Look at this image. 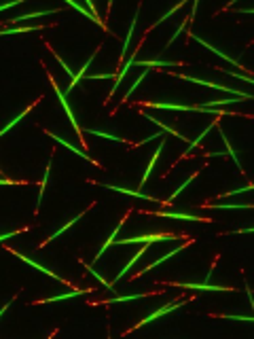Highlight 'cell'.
Returning <instances> with one entry per match:
<instances>
[{
    "mask_svg": "<svg viewBox=\"0 0 254 339\" xmlns=\"http://www.w3.org/2000/svg\"><path fill=\"white\" fill-rule=\"evenodd\" d=\"M195 176H197V172H193V174H190V176L187 178V181H182V182H180V184H178V187H176V191H174V193H171V195H169V197H168V200H165V202H169V203H171V202H174V200H176V197H178V195H180V193H182V191H184V189H187V187H189V184H190V182H193V181H195Z\"/></svg>",
    "mask_w": 254,
    "mask_h": 339,
    "instance_id": "30",
    "label": "cell"
},
{
    "mask_svg": "<svg viewBox=\"0 0 254 339\" xmlns=\"http://www.w3.org/2000/svg\"><path fill=\"white\" fill-rule=\"evenodd\" d=\"M87 134H91V136H98V138H104L108 140V142H114V144H123L125 140L121 138V136H114V134H108L104 130H100V127H89V130H85Z\"/></svg>",
    "mask_w": 254,
    "mask_h": 339,
    "instance_id": "20",
    "label": "cell"
},
{
    "mask_svg": "<svg viewBox=\"0 0 254 339\" xmlns=\"http://www.w3.org/2000/svg\"><path fill=\"white\" fill-rule=\"evenodd\" d=\"M91 291L93 289H76V291H70V293H62V295H55V297H49V299H41L38 305H49V303H55V301H66V299L85 295V293H91Z\"/></svg>",
    "mask_w": 254,
    "mask_h": 339,
    "instance_id": "13",
    "label": "cell"
},
{
    "mask_svg": "<svg viewBox=\"0 0 254 339\" xmlns=\"http://www.w3.org/2000/svg\"><path fill=\"white\" fill-rule=\"evenodd\" d=\"M60 9H47V11H34V13H25V15H19V17H13L11 19V25H19L21 22H28V19H36V17H47V15H53Z\"/></svg>",
    "mask_w": 254,
    "mask_h": 339,
    "instance_id": "15",
    "label": "cell"
},
{
    "mask_svg": "<svg viewBox=\"0 0 254 339\" xmlns=\"http://www.w3.org/2000/svg\"><path fill=\"white\" fill-rule=\"evenodd\" d=\"M44 134H47V136H51V138H53L55 142H60L62 146H66V149H68L70 153H74L76 157H81V159H85V161H89V163H93V165H98V168H102V165H100L98 161H95V159H91V157L87 155V153H83V151L79 149V146H74V144H70L68 140H64V138L60 136V134H55V132H51V130H44Z\"/></svg>",
    "mask_w": 254,
    "mask_h": 339,
    "instance_id": "7",
    "label": "cell"
},
{
    "mask_svg": "<svg viewBox=\"0 0 254 339\" xmlns=\"http://www.w3.org/2000/svg\"><path fill=\"white\" fill-rule=\"evenodd\" d=\"M144 119H148V121H150V123H155V125H159V127H161V130H163V132H168V134H169V136H176L178 140H182V142H184V140H187V136H182V134H180V132H178V130H174V127H169V125H165V123H161V121H159V119H155V117H152V114H146V113H144Z\"/></svg>",
    "mask_w": 254,
    "mask_h": 339,
    "instance_id": "25",
    "label": "cell"
},
{
    "mask_svg": "<svg viewBox=\"0 0 254 339\" xmlns=\"http://www.w3.org/2000/svg\"><path fill=\"white\" fill-rule=\"evenodd\" d=\"M41 32L42 25H15V28H6L0 30V36H11V34H25V32Z\"/></svg>",
    "mask_w": 254,
    "mask_h": 339,
    "instance_id": "23",
    "label": "cell"
},
{
    "mask_svg": "<svg viewBox=\"0 0 254 339\" xmlns=\"http://www.w3.org/2000/svg\"><path fill=\"white\" fill-rule=\"evenodd\" d=\"M216 123H218V119H214V121H212V123H210V125L206 127V130H203V132L199 134V136H197V140H193V142H190V144H189V149H187V153H190V151H193V149H195V146H199V144L203 142V140H206V136H208V134H210V132H212V130H214V125H216Z\"/></svg>",
    "mask_w": 254,
    "mask_h": 339,
    "instance_id": "28",
    "label": "cell"
},
{
    "mask_svg": "<svg viewBox=\"0 0 254 339\" xmlns=\"http://www.w3.org/2000/svg\"><path fill=\"white\" fill-rule=\"evenodd\" d=\"M25 229H17V231H9V233H0V244L2 242H6V240H11V238H17L19 233H23Z\"/></svg>",
    "mask_w": 254,
    "mask_h": 339,
    "instance_id": "38",
    "label": "cell"
},
{
    "mask_svg": "<svg viewBox=\"0 0 254 339\" xmlns=\"http://www.w3.org/2000/svg\"><path fill=\"white\" fill-rule=\"evenodd\" d=\"M182 81H187V83H195V85H203V87H212L216 89V91H227V93H231L233 98H244V100H250L252 95L250 93H246V91H239V89H233V87H229V85H222V83H214V81H206V79H199V76H190V74H178Z\"/></svg>",
    "mask_w": 254,
    "mask_h": 339,
    "instance_id": "1",
    "label": "cell"
},
{
    "mask_svg": "<svg viewBox=\"0 0 254 339\" xmlns=\"http://www.w3.org/2000/svg\"><path fill=\"white\" fill-rule=\"evenodd\" d=\"M138 13H140V9H136V15H133V17H131L129 30H127V36H125V41H123V51H121V57H123V55L127 53V49H129V45H131L133 32H136V23H138Z\"/></svg>",
    "mask_w": 254,
    "mask_h": 339,
    "instance_id": "27",
    "label": "cell"
},
{
    "mask_svg": "<svg viewBox=\"0 0 254 339\" xmlns=\"http://www.w3.org/2000/svg\"><path fill=\"white\" fill-rule=\"evenodd\" d=\"M142 106H148V108H161V111H197V106L193 104H180V102H140Z\"/></svg>",
    "mask_w": 254,
    "mask_h": 339,
    "instance_id": "9",
    "label": "cell"
},
{
    "mask_svg": "<svg viewBox=\"0 0 254 339\" xmlns=\"http://www.w3.org/2000/svg\"><path fill=\"white\" fill-rule=\"evenodd\" d=\"M182 4H184V2H180V4H176V6H171V9H169V11H165V13H163V15H161V17H159V19H157V22H155V23H152V28H157V25H159V23H163V22H165V19H169V17H171V15H174V13H176L178 9H180V6H182Z\"/></svg>",
    "mask_w": 254,
    "mask_h": 339,
    "instance_id": "35",
    "label": "cell"
},
{
    "mask_svg": "<svg viewBox=\"0 0 254 339\" xmlns=\"http://www.w3.org/2000/svg\"><path fill=\"white\" fill-rule=\"evenodd\" d=\"M163 146H165V142H161L159 144V149L152 153V157H150V161H148V165H146V172H144V176H142V181H140V187H144L146 184V181H148V176L152 174V170H155V165H157V159H159V155H161V151H163Z\"/></svg>",
    "mask_w": 254,
    "mask_h": 339,
    "instance_id": "21",
    "label": "cell"
},
{
    "mask_svg": "<svg viewBox=\"0 0 254 339\" xmlns=\"http://www.w3.org/2000/svg\"><path fill=\"white\" fill-rule=\"evenodd\" d=\"M148 70H150V68H146V70H144V72H142V74H140V76H138V79H136V81H133V83H131V87H129V89H127V93L123 95V102H127V100H129V98H131V95H133V93H136V89L140 87V83H142V81H144V76H146V74H148Z\"/></svg>",
    "mask_w": 254,
    "mask_h": 339,
    "instance_id": "34",
    "label": "cell"
},
{
    "mask_svg": "<svg viewBox=\"0 0 254 339\" xmlns=\"http://www.w3.org/2000/svg\"><path fill=\"white\" fill-rule=\"evenodd\" d=\"M83 263H85V261H83ZM85 270H87V271H91V276H93L95 280H98V282H100L102 286H104L106 291H112V284H110V282H106V280H104V276H102V273H100L98 270H95V267H91L89 263H85Z\"/></svg>",
    "mask_w": 254,
    "mask_h": 339,
    "instance_id": "33",
    "label": "cell"
},
{
    "mask_svg": "<svg viewBox=\"0 0 254 339\" xmlns=\"http://www.w3.org/2000/svg\"><path fill=\"white\" fill-rule=\"evenodd\" d=\"M13 181H9V178H0V187H13Z\"/></svg>",
    "mask_w": 254,
    "mask_h": 339,
    "instance_id": "43",
    "label": "cell"
},
{
    "mask_svg": "<svg viewBox=\"0 0 254 339\" xmlns=\"http://www.w3.org/2000/svg\"><path fill=\"white\" fill-rule=\"evenodd\" d=\"M180 240L171 233H148V235H133V238H121L119 244H157V242H174Z\"/></svg>",
    "mask_w": 254,
    "mask_h": 339,
    "instance_id": "2",
    "label": "cell"
},
{
    "mask_svg": "<svg viewBox=\"0 0 254 339\" xmlns=\"http://www.w3.org/2000/svg\"><path fill=\"white\" fill-rule=\"evenodd\" d=\"M49 79H51V87L55 89L57 98H60L62 106H64V111H66V114H68V121H70V125H72L74 130H76V134H81V125H79V121H76V117H74V113H72V106H70V102L66 100V95H64V91L60 89V85H55V79H53V76L49 74Z\"/></svg>",
    "mask_w": 254,
    "mask_h": 339,
    "instance_id": "6",
    "label": "cell"
},
{
    "mask_svg": "<svg viewBox=\"0 0 254 339\" xmlns=\"http://www.w3.org/2000/svg\"><path fill=\"white\" fill-rule=\"evenodd\" d=\"M157 216L169 221H190V223H212V219L208 216H199V214H189V212H157Z\"/></svg>",
    "mask_w": 254,
    "mask_h": 339,
    "instance_id": "10",
    "label": "cell"
},
{
    "mask_svg": "<svg viewBox=\"0 0 254 339\" xmlns=\"http://www.w3.org/2000/svg\"><path fill=\"white\" fill-rule=\"evenodd\" d=\"M123 225H125V223H123V221H119V225H117V227H114V229H112L110 238H108V240L104 242V244H102V248H100V250H98V254H95V261H100V259H102V254H104V252H106V248L114 244V238H117V235H119V231H121V229H123Z\"/></svg>",
    "mask_w": 254,
    "mask_h": 339,
    "instance_id": "26",
    "label": "cell"
},
{
    "mask_svg": "<svg viewBox=\"0 0 254 339\" xmlns=\"http://www.w3.org/2000/svg\"><path fill=\"white\" fill-rule=\"evenodd\" d=\"M193 38H195V41H197V43H199V45H201V47H203V49H208V51H212V53H214V55H218V57H220V60H225V62H229V64H233V66H237V68H244V66H241V64H239L237 60H235V57H229V55L225 53V51L216 49V47H214V45H210L208 41H203V38H201L199 34H193Z\"/></svg>",
    "mask_w": 254,
    "mask_h": 339,
    "instance_id": "12",
    "label": "cell"
},
{
    "mask_svg": "<svg viewBox=\"0 0 254 339\" xmlns=\"http://www.w3.org/2000/svg\"><path fill=\"white\" fill-rule=\"evenodd\" d=\"M13 254H15V257L17 259H21L23 261V263H28L30 267H34V270L36 271H41V273H44V276H47V278H53V280H57V282H62V284H68V280H64L62 276H60V273H57V271H53V270H49V267H44L42 263H38V261H34V259H30L28 257V254H23V252H19V250H11Z\"/></svg>",
    "mask_w": 254,
    "mask_h": 339,
    "instance_id": "3",
    "label": "cell"
},
{
    "mask_svg": "<svg viewBox=\"0 0 254 339\" xmlns=\"http://www.w3.org/2000/svg\"><path fill=\"white\" fill-rule=\"evenodd\" d=\"M66 4H68V6H72V9H76V11H79V13H81V15H83V17L91 19V22H93V23H98V25H104V22H102V17H100V15H93V13H89V11L85 9V6H83V4H79V2H74V0H66Z\"/></svg>",
    "mask_w": 254,
    "mask_h": 339,
    "instance_id": "22",
    "label": "cell"
},
{
    "mask_svg": "<svg viewBox=\"0 0 254 339\" xmlns=\"http://www.w3.org/2000/svg\"><path fill=\"white\" fill-rule=\"evenodd\" d=\"M89 79H102V81H106V79H117V74H112V72H102V74H89Z\"/></svg>",
    "mask_w": 254,
    "mask_h": 339,
    "instance_id": "40",
    "label": "cell"
},
{
    "mask_svg": "<svg viewBox=\"0 0 254 339\" xmlns=\"http://www.w3.org/2000/svg\"><path fill=\"white\" fill-rule=\"evenodd\" d=\"M206 208L212 210H237V208H252V203H206Z\"/></svg>",
    "mask_w": 254,
    "mask_h": 339,
    "instance_id": "29",
    "label": "cell"
},
{
    "mask_svg": "<svg viewBox=\"0 0 254 339\" xmlns=\"http://www.w3.org/2000/svg\"><path fill=\"white\" fill-rule=\"evenodd\" d=\"M17 4H21V0H13V2L0 4V13H2V11H6V9H11V6H17Z\"/></svg>",
    "mask_w": 254,
    "mask_h": 339,
    "instance_id": "41",
    "label": "cell"
},
{
    "mask_svg": "<svg viewBox=\"0 0 254 339\" xmlns=\"http://www.w3.org/2000/svg\"><path fill=\"white\" fill-rule=\"evenodd\" d=\"M36 104H38V102H30V106H25V108H23V111H21V113H19V114H17V117H15V119H13V121H11V123H6V125L2 127V130H0V138H2V136H4V134H6V132H11V130H13V127H15L17 123H21V121L25 119V114H28V113H30V111H32V108H34Z\"/></svg>",
    "mask_w": 254,
    "mask_h": 339,
    "instance_id": "18",
    "label": "cell"
},
{
    "mask_svg": "<svg viewBox=\"0 0 254 339\" xmlns=\"http://www.w3.org/2000/svg\"><path fill=\"white\" fill-rule=\"evenodd\" d=\"M51 168H53V157L47 161V170H44V176H42V182H41V191H38V202H42L44 189H47V182H49V176H51Z\"/></svg>",
    "mask_w": 254,
    "mask_h": 339,
    "instance_id": "32",
    "label": "cell"
},
{
    "mask_svg": "<svg viewBox=\"0 0 254 339\" xmlns=\"http://www.w3.org/2000/svg\"><path fill=\"white\" fill-rule=\"evenodd\" d=\"M187 246H189V242H187V244H180V246H176V248H174V250L165 252V254H163V257H159L157 261H152V263H150V265H146V267H144V270H142V271H140V273H138V276H136V278H140V276H144V273H148V271H152V270H155V267H159V265H161V263H165V261L174 259V257H176V254H178V252H182V250H184V248H187Z\"/></svg>",
    "mask_w": 254,
    "mask_h": 339,
    "instance_id": "11",
    "label": "cell"
},
{
    "mask_svg": "<svg viewBox=\"0 0 254 339\" xmlns=\"http://www.w3.org/2000/svg\"><path fill=\"white\" fill-rule=\"evenodd\" d=\"M98 51H102V47H98V49H95V51H93V53H91V55H89V60L85 62V66H83V68L79 70V72H76V74H74V79H72V81H70V85H68V93H70V91H72V89H74L76 85H79V83H81V79H85L87 70H89V66H91L93 57H95V55H98Z\"/></svg>",
    "mask_w": 254,
    "mask_h": 339,
    "instance_id": "14",
    "label": "cell"
},
{
    "mask_svg": "<svg viewBox=\"0 0 254 339\" xmlns=\"http://www.w3.org/2000/svg\"><path fill=\"white\" fill-rule=\"evenodd\" d=\"M136 66H146V68H178L180 64L178 62H168V60H136Z\"/></svg>",
    "mask_w": 254,
    "mask_h": 339,
    "instance_id": "16",
    "label": "cell"
},
{
    "mask_svg": "<svg viewBox=\"0 0 254 339\" xmlns=\"http://www.w3.org/2000/svg\"><path fill=\"white\" fill-rule=\"evenodd\" d=\"M83 216H85V212H81L79 216H74V219H70V221L66 223V225H62V227H60V229H57V231H55V233H51V235H49V238H47V240H44V242H42V246H47V244H51V242H55V240H57V238H60V235H62V233H66V231H68V229H70V227H72V225H74V223H76V221H81V219H83Z\"/></svg>",
    "mask_w": 254,
    "mask_h": 339,
    "instance_id": "19",
    "label": "cell"
},
{
    "mask_svg": "<svg viewBox=\"0 0 254 339\" xmlns=\"http://www.w3.org/2000/svg\"><path fill=\"white\" fill-rule=\"evenodd\" d=\"M184 28H187V19H184V22H182L180 25H178L176 34H171V36H169V41H168V43H165V47H163V49H169V45H174V41H176V38H178V36H180V34H182V30H184Z\"/></svg>",
    "mask_w": 254,
    "mask_h": 339,
    "instance_id": "36",
    "label": "cell"
},
{
    "mask_svg": "<svg viewBox=\"0 0 254 339\" xmlns=\"http://www.w3.org/2000/svg\"><path fill=\"white\" fill-rule=\"evenodd\" d=\"M102 187L108 189V191H117V193L129 195V197H138V200H146V202H159L155 195L144 193L142 189H127V187H123V184H110V182H102Z\"/></svg>",
    "mask_w": 254,
    "mask_h": 339,
    "instance_id": "5",
    "label": "cell"
},
{
    "mask_svg": "<svg viewBox=\"0 0 254 339\" xmlns=\"http://www.w3.org/2000/svg\"><path fill=\"white\" fill-rule=\"evenodd\" d=\"M182 305H187V301H174V303H168V305H163V308H159L157 312H152V314H148L144 318L142 322H136V329L138 327H144V324H150V322H155L157 318H161L165 314H169V312H176V310H180Z\"/></svg>",
    "mask_w": 254,
    "mask_h": 339,
    "instance_id": "8",
    "label": "cell"
},
{
    "mask_svg": "<svg viewBox=\"0 0 254 339\" xmlns=\"http://www.w3.org/2000/svg\"><path fill=\"white\" fill-rule=\"evenodd\" d=\"M148 246H150V244H142V248H140V250H138L136 254H133V259H131V261H129V263H127V265H125V270H123V271H119V276H117V278H114V284H117V282H119V280H123V278L127 276V273H129V271H131V267H133V265H136V263H138V261H140V259H142V257H144V254H146V248H148Z\"/></svg>",
    "mask_w": 254,
    "mask_h": 339,
    "instance_id": "17",
    "label": "cell"
},
{
    "mask_svg": "<svg viewBox=\"0 0 254 339\" xmlns=\"http://www.w3.org/2000/svg\"><path fill=\"white\" fill-rule=\"evenodd\" d=\"M222 318H227V320H235V322H252V316H233V314H222Z\"/></svg>",
    "mask_w": 254,
    "mask_h": 339,
    "instance_id": "37",
    "label": "cell"
},
{
    "mask_svg": "<svg viewBox=\"0 0 254 339\" xmlns=\"http://www.w3.org/2000/svg\"><path fill=\"white\" fill-rule=\"evenodd\" d=\"M220 138H222V142H225V146H227V153H229V155H231V159L235 161V165H237V170H239V172H244V168H241V161H239V157H237V153L233 151L231 142H229V138L225 136V132H222V130H220Z\"/></svg>",
    "mask_w": 254,
    "mask_h": 339,
    "instance_id": "31",
    "label": "cell"
},
{
    "mask_svg": "<svg viewBox=\"0 0 254 339\" xmlns=\"http://www.w3.org/2000/svg\"><path fill=\"white\" fill-rule=\"evenodd\" d=\"M163 134L161 132H157V134H152V136H146L144 140H140V142H136V146H142V144H146V142H152V140H157V138H161Z\"/></svg>",
    "mask_w": 254,
    "mask_h": 339,
    "instance_id": "39",
    "label": "cell"
},
{
    "mask_svg": "<svg viewBox=\"0 0 254 339\" xmlns=\"http://www.w3.org/2000/svg\"><path fill=\"white\" fill-rule=\"evenodd\" d=\"M144 297H148V295H144V293H140V295H117V297H110V299H106V301H104V303H100V305H114V303L140 301V299H144Z\"/></svg>",
    "mask_w": 254,
    "mask_h": 339,
    "instance_id": "24",
    "label": "cell"
},
{
    "mask_svg": "<svg viewBox=\"0 0 254 339\" xmlns=\"http://www.w3.org/2000/svg\"><path fill=\"white\" fill-rule=\"evenodd\" d=\"M15 299H17V295H15V297H13V299H9V301H6V303L2 305V308H0V318H2V314H4V312H6V310H9V308H11V303H13V301H15Z\"/></svg>",
    "mask_w": 254,
    "mask_h": 339,
    "instance_id": "42",
    "label": "cell"
},
{
    "mask_svg": "<svg viewBox=\"0 0 254 339\" xmlns=\"http://www.w3.org/2000/svg\"><path fill=\"white\" fill-rule=\"evenodd\" d=\"M174 286H180V289H190V291H201V293H229L235 291L233 286H222V284H210L206 282H176Z\"/></svg>",
    "mask_w": 254,
    "mask_h": 339,
    "instance_id": "4",
    "label": "cell"
}]
</instances>
